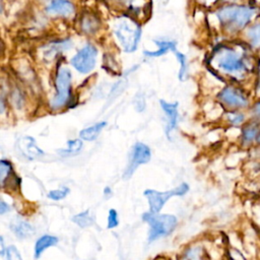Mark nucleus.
Masks as SVG:
<instances>
[{"mask_svg":"<svg viewBox=\"0 0 260 260\" xmlns=\"http://www.w3.org/2000/svg\"><path fill=\"white\" fill-rule=\"evenodd\" d=\"M248 49L242 45H220L213 51L211 62L220 73L240 81L254 67Z\"/></svg>","mask_w":260,"mask_h":260,"instance_id":"nucleus-1","label":"nucleus"},{"mask_svg":"<svg viewBox=\"0 0 260 260\" xmlns=\"http://www.w3.org/2000/svg\"><path fill=\"white\" fill-rule=\"evenodd\" d=\"M256 13V8L244 4H229L215 11L220 26L224 32L236 34L244 29Z\"/></svg>","mask_w":260,"mask_h":260,"instance_id":"nucleus-2","label":"nucleus"},{"mask_svg":"<svg viewBox=\"0 0 260 260\" xmlns=\"http://www.w3.org/2000/svg\"><path fill=\"white\" fill-rule=\"evenodd\" d=\"M113 34L125 53H133L137 50L141 40L142 27L133 16L124 14L115 19Z\"/></svg>","mask_w":260,"mask_h":260,"instance_id":"nucleus-3","label":"nucleus"},{"mask_svg":"<svg viewBox=\"0 0 260 260\" xmlns=\"http://www.w3.org/2000/svg\"><path fill=\"white\" fill-rule=\"evenodd\" d=\"M141 218L149 228L147 237L149 243L170 236L178 224V218L174 214L146 211L142 213Z\"/></svg>","mask_w":260,"mask_h":260,"instance_id":"nucleus-4","label":"nucleus"},{"mask_svg":"<svg viewBox=\"0 0 260 260\" xmlns=\"http://www.w3.org/2000/svg\"><path fill=\"white\" fill-rule=\"evenodd\" d=\"M55 89L56 92L52 98L50 105L53 109H60L67 105L71 99L72 89V73L66 64H59L55 73Z\"/></svg>","mask_w":260,"mask_h":260,"instance_id":"nucleus-5","label":"nucleus"},{"mask_svg":"<svg viewBox=\"0 0 260 260\" xmlns=\"http://www.w3.org/2000/svg\"><path fill=\"white\" fill-rule=\"evenodd\" d=\"M98 54V48L91 43H86L70 58L69 63L78 73L88 74L93 71L96 66Z\"/></svg>","mask_w":260,"mask_h":260,"instance_id":"nucleus-6","label":"nucleus"},{"mask_svg":"<svg viewBox=\"0 0 260 260\" xmlns=\"http://www.w3.org/2000/svg\"><path fill=\"white\" fill-rule=\"evenodd\" d=\"M190 190V187L187 183L183 182L178 185L176 188H173L168 191H156L153 189H146L143 192L144 197L147 200L149 211L151 212H160L165 204L172 198L173 196H184Z\"/></svg>","mask_w":260,"mask_h":260,"instance_id":"nucleus-7","label":"nucleus"},{"mask_svg":"<svg viewBox=\"0 0 260 260\" xmlns=\"http://www.w3.org/2000/svg\"><path fill=\"white\" fill-rule=\"evenodd\" d=\"M219 103L229 110H242L249 106L248 95L235 85L224 86L217 94Z\"/></svg>","mask_w":260,"mask_h":260,"instance_id":"nucleus-8","label":"nucleus"},{"mask_svg":"<svg viewBox=\"0 0 260 260\" xmlns=\"http://www.w3.org/2000/svg\"><path fill=\"white\" fill-rule=\"evenodd\" d=\"M151 158V151L148 145L143 142H136L129 153L128 164L124 171V179H129L139 166L147 164Z\"/></svg>","mask_w":260,"mask_h":260,"instance_id":"nucleus-9","label":"nucleus"},{"mask_svg":"<svg viewBox=\"0 0 260 260\" xmlns=\"http://www.w3.org/2000/svg\"><path fill=\"white\" fill-rule=\"evenodd\" d=\"M73 46L70 39H60L46 43L40 48V58L45 64L55 62L64 52L69 51Z\"/></svg>","mask_w":260,"mask_h":260,"instance_id":"nucleus-10","label":"nucleus"},{"mask_svg":"<svg viewBox=\"0 0 260 260\" xmlns=\"http://www.w3.org/2000/svg\"><path fill=\"white\" fill-rule=\"evenodd\" d=\"M45 12L51 17L68 19L75 15L76 7L71 0H49L45 5Z\"/></svg>","mask_w":260,"mask_h":260,"instance_id":"nucleus-11","label":"nucleus"},{"mask_svg":"<svg viewBox=\"0 0 260 260\" xmlns=\"http://www.w3.org/2000/svg\"><path fill=\"white\" fill-rule=\"evenodd\" d=\"M160 108L167 117V126H166V135L168 138H170L171 133L177 128L178 120H179V112L178 107L179 104L177 102L170 103L165 100L159 101Z\"/></svg>","mask_w":260,"mask_h":260,"instance_id":"nucleus-12","label":"nucleus"},{"mask_svg":"<svg viewBox=\"0 0 260 260\" xmlns=\"http://www.w3.org/2000/svg\"><path fill=\"white\" fill-rule=\"evenodd\" d=\"M78 24L81 34L85 36H93L100 30L102 23L99 16L91 12H86L80 16Z\"/></svg>","mask_w":260,"mask_h":260,"instance_id":"nucleus-13","label":"nucleus"},{"mask_svg":"<svg viewBox=\"0 0 260 260\" xmlns=\"http://www.w3.org/2000/svg\"><path fill=\"white\" fill-rule=\"evenodd\" d=\"M153 44L156 46L154 51H143V55L146 58H158L162 55H166L169 52L177 51V42L169 40H153Z\"/></svg>","mask_w":260,"mask_h":260,"instance_id":"nucleus-14","label":"nucleus"},{"mask_svg":"<svg viewBox=\"0 0 260 260\" xmlns=\"http://www.w3.org/2000/svg\"><path fill=\"white\" fill-rule=\"evenodd\" d=\"M18 145H19V148L22 151V153L30 159L40 157L44 153L43 150L36 144L35 139L29 136H24V137L20 138Z\"/></svg>","mask_w":260,"mask_h":260,"instance_id":"nucleus-15","label":"nucleus"},{"mask_svg":"<svg viewBox=\"0 0 260 260\" xmlns=\"http://www.w3.org/2000/svg\"><path fill=\"white\" fill-rule=\"evenodd\" d=\"M259 123L251 121L247 124H244L241 130V142L243 145L248 146L256 141L258 132H259Z\"/></svg>","mask_w":260,"mask_h":260,"instance_id":"nucleus-16","label":"nucleus"},{"mask_svg":"<svg viewBox=\"0 0 260 260\" xmlns=\"http://www.w3.org/2000/svg\"><path fill=\"white\" fill-rule=\"evenodd\" d=\"M245 38L249 48L260 50V20L246 28Z\"/></svg>","mask_w":260,"mask_h":260,"instance_id":"nucleus-17","label":"nucleus"},{"mask_svg":"<svg viewBox=\"0 0 260 260\" xmlns=\"http://www.w3.org/2000/svg\"><path fill=\"white\" fill-rule=\"evenodd\" d=\"M107 126V122L105 121H102V122H99V123H95L87 128H84L82 129L80 132H79V136L81 139L83 140H86V141H92L94 140L99 135L100 133L102 132V130Z\"/></svg>","mask_w":260,"mask_h":260,"instance_id":"nucleus-18","label":"nucleus"},{"mask_svg":"<svg viewBox=\"0 0 260 260\" xmlns=\"http://www.w3.org/2000/svg\"><path fill=\"white\" fill-rule=\"evenodd\" d=\"M11 230L13 234L19 239H26L34 235V228L26 221L16 220L11 224Z\"/></svg>","mask_w":260,"mask_h":260,"instance_id":"nucleus-19","label":"nucleus"},{"mask_svg":"<svg viewBox=\"0 0 260 260\" xmlns=\"http://www.w3.org/2000/svg\"><path fill=\"white\" fill-rule=\"evenodd\" d=\"M223 118L232 127L243 126L246 122V115L241 110H230L224 113Z\"/></svg>","mask_w":260,"mask_h":260,"instance_id":"nucleus-20","label":"nucleus"},{"mask_svg":"<svg viewBox=\"0 0 260 260\" xmlns=\"http://www.w3.org/2000/svg\"><path fill=\"white\" fill-rule=\"evenodd\" d=\"M58 243V239L56 237H53V236H49V235H45L43 237H41L37 243H36V246H35V255H36V258H39L42 253L48 249L49 247L51 246H54Z\"/></svg>","mask_w":260,"mask_h":260,"instance_id":"nucleus-21","label":"nucleus"},{"mask_svg":"<svg viewBox=\"0 0 260 260\" xmlns=\"http://www.w3.org/2000/svg\"><path fill=\"white\" fill-rule=\"evenodd\" d=\"M82 142L79 139L69 140L67 142V148L65 149H59V153L62 155H74L80 152L82 148Z\"/></svg>","mask_w":260,"mask_h":260,"instance_id":"nucleus-22","label":"nucleus"},{"mask_svg":"<svg viewBox=\"0 0 260 260\" xmlns=\"http://www.w3.org/2000/svg\"><path fill=\"white\" fill-rule=\"evenodd\" d=\"M72 220L78 225V226H81V228H86V226H89L93 223V218L91 217V215L89 214V211L88 210H85V211H82L76 215H74L72 217Z\"/></svg>","mask_w":260,"mask_h":260,"instance_id":"nucleus-23","label":"nucleus"},{"mask_svg":"<svg viewBox=\"0 0 260 260\" xmlns=\"http://www.w3.org/2000/svg\"><path fill=\"white\" fill-rule=\"evenodd\" d=\"M175 53V57L177 59V61L180 63V68H179V73H178V77L180 81H184L187 75V58L186 55L176 51Z\"/></svg>","mask_w":260,"mask_h":260,"instance_id":"nucleus-24","label":"nucleus"},{"mask_svg":"<svg viewBox=\"0 0 260 260\" xmlns=\"http://www.w3.org/2000/svg\"><path fill=\"white\" fill-rule=\"evenodd\" d=\"M11 172V165L9 161L0 159V186H3Z\"/></svg>","mask_w":260,"mask_h":260,"instance_id":"nucleus-25","label":"nucleus"},{"mask_svg":"<svg viewBox=\"0 0 260 260\" xmlns=\"http://www.w3.org/2000/svg\"><path fill=\"white\" fill-rule=\"evenodd\" d=\"M68 193H69V189L64 187V188L58 189V190H51L48 193V197L52 200H61V199L65 198Z\"/></svg>","mask_w":260,"mask_h":260,"instance_id":"nucleus-26","label":"nucleus"},{"mask_svg":"<svg viewBox=\"0 0 260 260\" xmlns=\"http://www.w3.org/2000/svg\"><path fill=\"white\" fill-rule=\"evenodd\" d=\"M119 224V215L116 209L112 208L108 213V229H114Z\"/></svg>","mask_w":260,"mask_h":260,"instance_id":"nucleus-27","label":"nucleus"},{"mask_svg":"<svg viewBox=\"0 0 260 260\" xmlns=\"http://www.w3.org/2000/svg\"><path fill=\"white\" fill-rule=\"evenodd\" d=\"M6 260H22L19 251L14 246H9L5 250Z\"/></svg>","mask_w":260,"mask_h":260,"instance_id":"nucleus-28","label":"nucleus"},{"mask_svg":"<svg viewBox=\"0 0 260 260\" xmlns=\"http://www.w3.org/2000/svg\"><path fill=\"white\" fill-rule=\"evenodd\" d=\"M251 117L252 121H255L260 124V101L256 102L251 108Z\"/></svg>","mask_w":260,"mask_h":260,"instance_id":"nucleus-29","label":"nucleus"},{"mask_svg":"<svg viewBox=\"0 0 260 260\" xmlns=\"http://www.w3.org/2000/svg\"><path fill=\"white\" fill-rule=\"evenodd\" d=\"M8 210H9V206H8V204H7L6 202H4L3 200H1V199H0V214L5 213V212H7Z\"/></svg>","mask_w":260,"mask_h":260,"instance_id":"nucleus-30","label":"nucleus"},{"mask_svg":"<svg viewBox=\"0 0 260 260\" xmlns=\"http://www.w3.org/2000/svg\"><path fill=\"white\" fill-rule=\"evenodd\" d=\"M5 254V246H4V241L3 238L0 236V255L3 256Z\"/></svg>","mask_w":260,"mask_h":260,"instance_id":"nucleus-31","label":"nucleus"},{"mask_svg":"<svg viewBox=\"0 0 260 260\" xmlns=\"http://www.w3.org/2000/svg\"><path fill=\"white\" fill-rule=\"evenodd\" d=\"M104 194L106 197H110L112 195V189L110 187H106L104 189Z\"/></svg>","mask_w":260,"mask_h":260,"instance_id":"nucleus-32","label":"nucleus"},{"mask_svg":"<svg viewBox=\"0 0 260 260\" xmlns=\"http://www.w3.org/2000/svg\"><path fill=\"white\" fill-rule=\"evenodd\" d=\"M5 109V106H4V100L2 96H0V113H2Z\"/></svg>","mask_w":260,"mask_h":260,"instance_id":"nucleus-33","label":"nucleus"},{"mask_svg":"<svg viewBox=\"0 0 260 260\" xmlns=\"http://www.w3.org/2000/svg\"><path fill=\"white\" fill-rule=\"evenodd\" d=\"M256 142H257L258 144H260V129H259V132H258L257 138H256Z\"/></svg>","mask_w":260,"mask_h":260,"instance_id":"nucleus-34","label":"nucleus"},{"mask_svg":"<svg viewBox=\"0 0 260 260\" xmlns=\"http://www.w3.org/2000/svg\"><path fill=\"white\" fill-rule=\"evenodd\" d=\"M224 2H236V1H239V0H222Z\"/></svg>","mask_w":260,"mask_h":260,"instance_id":"nucleus-35","label":"nucleus"},{"mask_svg":"<svg viewBox=\"0 0 260 260\" xmlns=\"http://www.w3.org/2000/svg\"><path fill=\"white\" fill-rule=\"evenodd\" d=\"M122 1H125V2H126V1H127V2H131L132 0H122Z\"/></svg>","mask_w":260,"mask_h":260,"instance_id":"nucleus-36","label":"nucleus"},{"mask_svg":"<svg viewBox=\"0 0 260 260\" xmlns=\"http://www.w3.org/2000/svg\"><path fill=\"white\" fill-rule=\"evenodd\" d=\"M0 48H1V42H0ZM1 50V49H0Z\"/></svg>","mask_w":260,"mask_h":260,"instance_id":"nucleus-37","label":"nucleus"}]
</instances>
